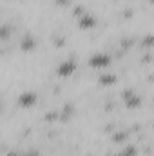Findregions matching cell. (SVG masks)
Wrapping results in <instances>:
<instances>
[{"label":"cell","mask_w":154,"mask_h":156,"mask_svg":"<svg viewBox=\"0 0 154 156\" xmlns=\"http://www.w3.org/2000/svg\"><path fill=\"white\" fill-rule=\"evenodd\" d=\"M37 100H38V96H37L35 91H24L18 96V105L24 107V109H27V107H33L37 104Z\"/></svg>","instance_id":"cell-3"},{"label":"cell","mask_w":154,"mask_h":156,"mask_svg":"<svg viewBox=\"0 0 154 156\" xmlns=\"http://www.w3.org/2000/svg\"><path fill=\"white\" fill-rule=\"evenodd\" d=\"M75 69H76V62L73 60V58H67V60H64L62 64H58V67H56V75L58 76H71L73 73H75Z\"/></svg>","instance_id":"cell-2"},{"label":"cell","mask_w":154,"mask_h":156,"mask_svg":"<svg viewBox=\"0 0 154 156\" xmlns=\"http://www.w3.org/2000/svg\"><path fill=\"white\" fill-rule=\"evenodd\" d=\"M78 26H80L82 29H91V27H94V26H96V18H94L93 15L85 13V15H82V16H80Z\"/></svg>","instance_id":"cell-5"},{"label":"cell","mask_w":154,"mask_h":156,"mask_svg":"<svg viewBox=\"0 0 154 156\" xmlns=\"http://www.w3.org/2000/svg\"><path fill=\"white\" fill-rule=\"evenodd\" d=\"M123 98H125V104L129 105V107H132V109H136V107H140V104H142V98L136 94V91H123Z\"/></svg>","instance_id":"cell-4"},{"label":"cell","mask_w":154,"mask_h":156,"mask_svg":"<svg viewBox=\"0 0 154 156\" xmlns=\"http://www.w3.org/2000/svg\"><path fill=\"white\" fill-rule=\"evenodd\" d=\"M89 66H91L93 69L107 67V66H111V55H109V53H102V51H98V53H94V55L89 56Z\"/></svg>","instance_id":"cell-1"},{"label":"cell","mask_w":154,"mask_h":156,"mask_svg":"<svg viewBox=\"0 0 154 156\" xmlns=\"http://www.w3.org/2000/svg\"><path fill=\"white\" fill-rule=\"evenodd\" d=\"M116 82V78L113 76V75H102L100 76V83L102 85H111V83H114Z\"/></svg>","instance_id":"cell-8"},{"label":"cell","mask_w":154,"mask_h":156,"mask_svg":"<svg viewBox=\"0 0 154 156\" xmlns=\"http://www.w3.org/2000/svg\"><path fill=\"white\" fill-rule=\"evenodd\" d=\"M24 156H42V154H40L38 151H27Z\"/></svg>","instance_id":"cell-9"},{"label":"cell","mask_w":154,"mask_h":156,"mask_svg":"<svg viewBox=\"0 0 154 156\" xmlns=\"http://www.w3.org/2000/svg\"><path fill=\"white\" fill-rule=\"evenodd\" d=\"M111 156H136V147L131 145V147H127L123 151H118V153H114V154H111Z\"/></svg>","instance_id":"cell-7"},{"label":"cell","mask_w":154,"mask_h":156,"mask_svg":"<svg viewBox=\"0 0 154 156\" xmlns=\"http://www.w3.org/2000/svg\"><path fill=\"white\" fill-rule=\"evenodd\" d=\"M33 47H35V38H33L31 35H26L24 40H22V49H24V51H31Z\"/></svg>","instance_id":"cell-6"}]
</instances>
